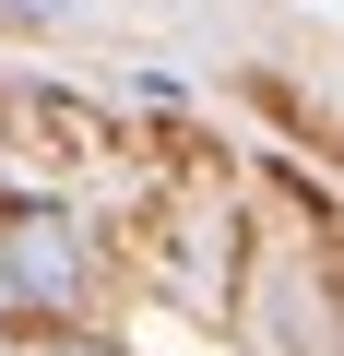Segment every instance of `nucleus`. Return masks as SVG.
<instances>
[{"label":"nucleus","mask_w":344,"mask_h":356,"mask_svg":"<svg viewBox=\"0 0 344 356\" xmlns=\"http://www.w3.org/2000/svg\"><path fill=\"white\" fill-rule=\"evenodd\" d=\"M0 13H13V24H72L83 0H0Z\"/></svg>","instance_id":"nucleus-2"},{"label":"nucleus","mask_w":344,"mask_h":356,"mask_svg":"<svg viewBox=\"0 0 344 356\" xmlns=\"http://www.w3.org/2000/svg\"><path fill=\"white\" fill-rule=\"evenodd\" d=\"M0 285L24 309H72L83 297V226L72 214H13L0 226Z\"/></svg>","instance_id":"nucleus-1"}]
</instances>
